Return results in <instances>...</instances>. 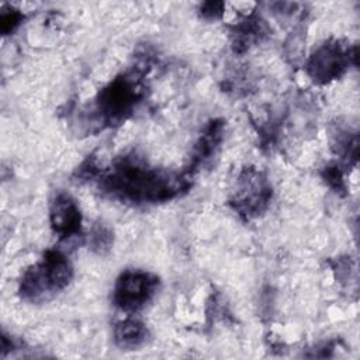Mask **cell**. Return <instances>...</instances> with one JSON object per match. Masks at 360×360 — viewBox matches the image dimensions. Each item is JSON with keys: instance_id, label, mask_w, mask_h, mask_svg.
Returning <instances> with one entry per match:
<instances>
[{"instance_id": "obj_1", "label": "cell", "mask_w": 360, "mask_h": 360, "mask_svg": "<svg viewBox=\"0 0 360 360\" xmlns=\"http://www.w3.org/2000/svg\"><path fill=\"white\" fill-rule=\"evenodd\" d=\"M97 179L104 194L132 204L166 202L191 187V177L184 172L173 173L149 166L136 155L120 156Z\"/></svg>"}, {"instance_id": "obj_2", "label": "cell", "mask_w": 360, "mask_h": 360, "mask_svg": "<svg viewBox=\"0 0 360 360\" xmlns=\"http://www.w3.org/2000/svg\"><path fill=\"white\" fill-rule=\"evenodd\" d=\"M73 277L70 260L59 249H48L44 256L28 267L18 284L22 301L42 304L63 291Z\"/></svg>"}, {"instance_id": "obj_3", "label": "cell", "mask_w": 360, "mask_h": 360, "mask_svg": "<svg viewBox=\"0 0 360 360\" xmlns=\"http://www.w3.org/2000/svg\"><path fill=\"white\" fill-rule=\"evenodd\" d=\"M141 65L115 76L94 100V118L100 127H114L125 121L145 97Z\"/></svg>"}, {"instance_id": "obj_4", "label": "cell", "mask_w": 360, "mask_h": 360, "mask_svg": "<svg viewBox=\"0 0 360 360\" xmlns=\"http://www.w3.org/2000/svg\"><path fill=\"white\" fill-rule=\"evenodd\" d=\"M271 197L273 187L266 173L248 166L242 169L236 179L229 205L243 221H252L269 208Z\"/></svg>"}, {"instance_id": "obj_5", "label": "cell", "mask_w": 360, "mask_h": 360, "mask_svg": "<svg viewBox=\"0 0 360 360\" xmlns=\"http://www.w3.org/2000/svg\"><path fill=\"white\" fill-rule=\"evenodd\" d=\"M357 48L340 39L322 42L307 59L304 70L315 84H328L345 75L356 63Z\"/></svg>"}, {"instance_id": "obj_6", "label": "cell", "mask_w": 360, "mask_h": 360, "mask_svg": "<svg viewBox=\"0 0 360 360\" xmlns=\"http://www.w3.org/2000/svg\"><path fill=\"white\" fill-rule=\"evenodd\" d=\"M159 285V277L150 271L139 269L124 270L115 280L112 302L124 312H136L155 297Z\"/></svg>"}, {"instance_id": "obj_7", "label": "cell", "mask_w": 360, "mask_h": 360, "mask_svg": "<svg viewBox=\"0 0 360 360\" xmlns=\"http://www.w3.org/2000/svg\"><path fill=\"white\" fill-rule=\"evenodd\" d=\"M49 222L59 239L77 236L82 231V212L76 200L66 193H58L51 202Z\"/></svg>"}, {"instance_id": "obj_8", "label": "cell", "mask_w": 360, "mask_h": 360, "mask_svg": "<svg viewBox=\"0 0 360 360\" xmlns=\"http://www.w3.org/2000/svg\"><path fill=\"white\" fill-rule=\"evenodd\" d=\"M224 127H225V122L221 118H214L205 125L198 141L193 148L190 163L184 170L187 176L193 179V176L207 163H210L211 159L215 156L222 142Z\"/></svg>"}, {"instance_id": "obj_9", "label": "cell", "mask_w": 360, "mask_h": 360, "mask_svg": "<svg viewBox=\"0 0 360 360\" xmlns=\"http://www.w3.org/2000/svg\"><path fill=\"white\" fill-rule=\"evenodd\" d=\"M270 30L266 24V21L252 13L246 15L243 20L236 22V25L232 30V49L235 53H245L250 48L259 45L263 42Z\"/></svg>"}, {"instance_id": "obj_10", "label": "cell", "mask_w": 360, "mask_h": 360, "mask_svg": "<svg viewBox=\"0 0 360 360\" xmlns=\"http://www.w3.org/2000/svg\"><path fill=\"white\" fill-rule=\"evenodd\" d=\"M114 343L122 350H134L142 346L148 339L146 325L136 318H127L115 323Z\"/></svg>"}, {"instance_id": "obj_11", "label": "cell", "mask_w": 360, "mask_h": 360, "mask_svg": "<svg viewBox=\"0 0 360 360\" xmlns=\"http://www.w3.org/2000/svg\"><path fill=\"white\" fill-rule=\"evenodd\" d=\"M333 150L340 156L345 166H352L357 162V134H350L349 131L338 129L333 135Z\"/></svg>"}, {"instance_id": "obj_12", "label": "cell", "mask_w": 360, "mask_h": 360, "mask_svg": "<svg viewBox=\"0 0 360 360\" xmlns=\"http://www.w3.org/2000/svg\"><path fill=\"white\" fill-rule=\"evenodd\" d=\"M114 243L112 231L104 224H96L89 235V246L96 255H107Z\"/></svg>"}, {"instance_id": "obj_13", "label": "cell", "mask_w": 360, "mask_h": 360, "mask_svg": "<svg viewBox=\"0 0 360 360\" xmlns=\"http://www.w3.org/2000/svg\"><path fill=\"white\" fill-rule=\"evenodd\" d=\"M321 176L325 180V183L335 193L342 194V195L346 194V184H345V180H343V170H342L339 163H332V165L325 166L321 172Z\"/></svg>"}, {"instance_id": "obj_14", "label": "cell", "mask_w": 360, "mask_h": 360, "mask_svg": "<svg viewBox=\"0 0 360 360\" xmlns=\"http://www.w3.org/2000/svg\"><path fill=\"white\" fill-rule=\"evenodd\" d=\"M24 15L15 10V8H8V10H3L1 15H0V30L4 35L13 32L22 21Z\"/></svg>"}, {"instance_id": "obj_15", "label": "cell", "mask_w": 360, "mask_h": 360, "mask_svg": "<svg viewBox=\"0 0 360 360\" xmlns=\"http://www.w3.org/2000/svg\"><path fill=\"white\" fill-rule=\"evenodd\" d=\"M225 10V3L222 1H207L200 6V14L207 20L221 18Z\"/></svg>"}, {"instance_id": "obj_16", "label": "cell", "mask_w": 360, "mask_h": 360, "mask_svg": "<svg viewBox=\"0 0 360 360\" xmlns=\"http://www.w3.org/2000/svg\"><path fill=\"white\" fill-rule=\"evenodd\" d=\"M301 34H302L301 31L291 32V37H290V39L285 44V48L290 49L288 51V56H291L292 60L300 59V55H301V48H302L301 45L304 42V38H302Z\"/></svg>"}]
</instances>
